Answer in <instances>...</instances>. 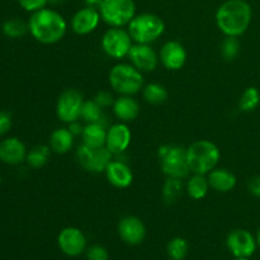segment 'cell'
<instances>
[{
  "label": "cell",
  "instance_id": "cell-18",
  "mask_svg": "<svg viewBox=\"0 0 260 260\" xmlns=\"http://www.w3.org/2000/svg\"><path fill=\"white\" fill-rule=\"evenodd\" d=\"M27 147L18 137H7L0 141V161L8 165H19L25 161Z\"/></svg>",
  "mask_w": 260,
  "mask_h": 260
},
{
  "label": "cell",
  "instance_id": "cell-39",
  "mask_svg": "<svg viewBox=\"0 0 260 260\" xmlns=\"http://www.w3.org/2000/svg\"><path fill=\"white\" fill-rule=\"evenodd\" d=\"M63 0H48V4H53V5H56V4H60V3H62Z\"/></svg>",
  "mask_w": 260,
  "mask_h": 260
},
{
  "label": "cell",
  "instance_id": "cell-31",
  "mask_svg": "<svg viewBox=\"0 0 260 260\" xmlns=\"http://www.w3.org/2000/svg\"><path fill=\"white\" fill-rule=\"evenodd\" d=\"M188 250H189L188 241L185 239L179 238V236L172 239L167 246L168 255L172 260H183L187 256Z\"/></svg>",
  "mask_w": 260,
  "mask_h": 260
},
{
  "label": "cell",
  "instance_id": "cell-24",
  "mask_svg": "<svg viewBox=\"0 0 260 260\" xmlns=\"http://www.w3.org/2000/svg\"><path fill=\"white\" fill-rule=\"evenodd\" d=\"M208 189H210V184H208L207 178L203 174H194L193 177H190L185 185L188 196L194 201L205 198L207 196Z\"/></svg>",
  "mask_w": 260,
  "mask_h": 260
},
{
  "label": "cell",
  "instance_id": "cell-10",
  "mask_svg": "<svg viewBox=\"0 0 260 260\" xmlns=\"http://www.w3.org/2000/svg\"><path fill=\"white\" fill-rule=\"evenodd\" d=\"M112 152L106 146L89 147L86 145H81L76 150V160L83 169L90 173H102L106 170L107 165L112 160Z\"/></svg>",
  "mask_w": 260,
  "mask_h": 260
},
{
  "label": "cell",
  "instance_id": "cell-41",
  "mask_svg": "<svg viewBox=\"0 0 260 260\" xmlns=\"http://www.w3.org/2000/svg\"><path fill=\"white\" fill-rule=\"evenodd\" d=\"M235 260H249V258H235Z\"/></svg>",
  "mask_w": 260,
  "mask_h": 260
},
{
  "label": "cell",
  "instance_id": "cell-34",
  "mask_svg": "<svg viewBox=\"0 0 260 260\" xmlns=\"http://www.w3.org/2000/svg\"><path fill=\"white\" fill-rule=\"evenodd\" d=\"M18 4L25 12L35 13L46 8V5L48 4V0H18Z\"/></svg>",
  "mask_w": 260,
  "mask_h": 260
},
{
  "label": "cell",
  "instance_id": "cell-29",
  "mask_svg": "<svg viewBox=\"0 0 260 260\" xmlns=\"http://www.w3.org/2000/svg\"><path fill=\"white\" fill-rule=\"evenodd\" d=\"M260 103V93L255 86H249L241 94L240 101H239V109L243 112H253Z\"/></svg>",
  "mask_w": 260,
  "mask_h": 260
},
{
  "label": "cell",
  "instance_id": "cell-5",
  "mask_svg": "<svg viewBox=\"0 0 260 260\" xmlns=\"http://www.w3.org/2000/svg\"><path fill=\"white\" fill-rule=\"evenodd\" d=\"M109 84L121 95H134L144 88V75L132 63H117L109 71Z\"/></svg>",
  "mask_w": 260,
  "mask_h": 260
},
{
  "label": "cell",
  "instance_id": "cell-11",
  "mask_svg": "<svg viewBox=\"0 0 260 260\" xmlns=\"http://www.w3.org/2000/svg\"><path fill=\"white\" fill-rule=\"evenodd\" d=\"M226 245L235 258H250L256 250V239L244 229L233 230L226 238Z\"/></svg>",
  "mask_w": 260,
  "mask_h": 260
},
{
  "label": "cell",
  "instance_id": "cell-8",
  "mask_svg": "<svg viewBox=\"0 0 260 260\" xmlns=\"http://www.w3.org/2000/svg\"><path fill=\"white\" fill-rule=\"evenodd\" d=\"M132 42L134 41L128 30L123 29V27H111L104 32L102 37V48L104 53L111 58L121 60L128 56Z\"/></svg>",
  "mask_w": 260,
  "mask_h": 260
},
{
  "label": "cell",
  "instance_id": "cell-26",
  "mask_svg": "<svg viewBox=\"0 0 260 260\" xmlns=\"http://www.w3.org/2000/svg\"><path fill=\"white\" fill-rule=\"evenodd\" d=\"M142 95L144 99L149 104H154V106H159L167 102L169 93H168L167 88L159 83H150L146 86L142 88Z\"/></svg>",
  "mask_w": 260,
  "mask_h": 260
},
{
  "label": "cell",
  "instance_id": "cell-12",
  "mask_svg": "<svg viewBox=\"0 0 260 260\" xmlns=\"http://www.w3.org/2000/svg\"><path fill=\"white\" fill-rule=\"evenodd\" d=\"M57 244L60 250L65 255L75 258L86 250V238L83 231L78 228H65L57 236Z\"/></svg>",
  "mask_w": 260,
  "mask_h": 260
},
{
  "label": "cell",
  "instance_id": "cell-37",
  "mask_svg": "<svg viewBox=\"0 0 260 260\" xmlns=\"http://www.w3.org/2000/svg\"><path fill=\"white\" fill-rule=\"evenodd\" d=\"M248 189L250 194H253L254 197L260 198V175H255V177H253L249 180Z\"/></svg>",
  "mask_w": 260,
  "mask_h": 260
},
{
  "label": "cell",
  "instance_id": "cell-1",
  "mask_svg": "<svg viewBox=\"0 0 260 260\" xmlns=\"http://www.w3.org/2000/svg\"><path fill=\"white\" fill-rule=\"evenodd\" d=\"M29 33L37 42L53 45L65 37L68 23L62 14L55 9L43 8L32 13L28 19Z\"/></svg>",
  "mask_w": 260,
  "mask_h": 260
},
{
  "label": "cell",
  "instance_id": "cell-7",
  "mask_svg": "<svg viewBox=\"0 0 260 260\" xmlns=\"http://www.w3.org/2000/svg\"><path fill=\"white\" fill-rule=\"evenodd\" d=\"M99 13L109 27H124L136 15L135 0H102Z\"/></svg>",
  "mask_w": 260,
  "mask_h": 260
},
{
  "label": "cell",
  "instance_id": "cell-40",
  "mask_svg": "<svg viewBox=\"0 0 260 260\" xmlns=\"http://www.w3.org/2000/svg\"><path fill=\"white\" fill-rule=\"evenodd\" d=\"M255 239H256V244H258V246H259V248H260V228H259L258 233H256V236H255Z\"/></svg>",
  "mask_w": 260,
  "mask_h": 260
},
{
  "label": "cell",
  "instance_id": "cell-17",
  "mask_svg": "<svg viewBox=\"0 0 260 260\" xmlns=\"http://www.w3.org/2000/svg\"><path fill=\"white\" fill-rule=\"evenodd\" d=\"M118 235L128 245H139L145 240L146 228L141 218L136 216H126L118 223Z\"/></svg>",
  "mask_w": 260,
  "mask_h": 260
},
{
  "label": "cell",
  "instance_id": "cell-36",
  "mask_svg": "<svg viewBox=\"0 0 260 260\" xmlns=\"http://www.w3.org/2000/svg\"><path fill=\"white\" fill-rule=\"evenodd\" d=\"M10 128H12V117L8 112L0 111V136L8 134Z\"/></svg>",
  "mask_w": 260,
  "mask_h": 260
},
{
  "label": "cell",
  "instance_id": "cell-35",
  "mask_svg": "<svg viewBox=\"0 0 260 260\" xmlns=\"http://www.w3.org/2000/svg\"><path fill=\"white\" fill-rule=\"evenodd\" d=\"M93 99L102 107V108H108V107L113 106L114 103L113 95H112L109 91H104V90L98 91Z\"/></svg>",
  "mask_w": 260,
  "mask_h": 260
},
{
  "label": "cell",
  "instance_id": "cell-4",
  "mask_svg": "<svg viewBox=\"0 0 260 260\" xmlns=\"http://www.w3.org/2000/svg\"><path fill=\"white\" fill-rule=\"evenodd\" d=\"M127 30L134 42L150 45L164 35L165 23L154 13H141L135 15L127 25Z\"/></svg>",
  "mask_w": 260,
  "mask_h": 260
},
{
  "label": "cell",
  "instance_id": "cell-38",
  "mask_svg": "<svg viewBox=\"0 0 260 260\" xmlns=\"http://www.w3.org/2000/svg\"><path fill=\"white\" fill-rule=\"evenodd\" d=\"M68 128L70 129V132L74 135V136H79V135L83 134L84 127L81 126L78 121H75V122H71V123H69Z\"/></svg>",
  "mask_w": 260,
  "mask_h": 260
},
{
  "label": "cell",
  "instance_id": "cell-9",
  "mask_svg": "<svg viewBox=\"0 0 260 260\" xmlns=\"http://www.w3.org/2000/svg\"><path fill=\"white\" fill-rule=\"evenodd\" d=\"M83 94L78 89H66L56 102V114L58 119L65 123H71L80 118L84 104Z\"/></svg>",
  "mask_w": 260,
  "mask_h": 260
},
{
  "label": "cell",
  "instance_id": "cell-25",
  "mask_svg": "<svg viewBox=\"0 0 260 260\" xmlns=\"http://www.w3.org/2000/svg\"><path fill=\"white\" fill-rule=\"evenodd\" d=\"M51 147L46 146V145H37V146L32 147L29 151L27 152V157L25 161L33 169H40V168L45 167L48 162L51 156Z\"/></svg>",
  "mask_w": 260,
  "mask_h": 260
},
{
  "label": "cell",
  "instance_id": "cell-20",
  "mask_svg": "<svg viewBox=\"0 0 260 260\" xmlns=\"http://www.w3.org/2000/svg\"><path fill=\"white\" fill-rule=\"evenodd\" d=\"M207 180L210 188L220 193L231 192L238 183L236 175L230 170L222 169V168H218V169L215 168L213 170H211L207 174Z\"/></svg>",
  "mask_w": 260,
  "mask_h": 260
},
{
  "label": "cell",
  "instance_id": "cell-30",
  "mask_svg": "<svg viewBox=\"0 0 260 260\" xmlns=\"http://www.w3.org/2000/svg\"><path fill=\"white\" fill-rule=\"evenodd\" d=\"M241 51V43L239 41V37H231V36H226L225 40L221 42L220 52L223 60L226 61H234L238 58Z\"/></svg>",
  "mask_w": 260,
  "mask_h": 260
},
{
  "label": "cell",
  "instance_id": "cell-15",
  "mask_svg": "<svg viewBox=\"0 0 260 260\" xmlns=\"http://www.w3.org/2000/svg\"><path fill=\"white\" fill-rule=\"evenodd\" d=\"M159 60L168 70L178 71L187 62V51L178 41H168L160 50Z\"/></svg>",
  "mask_w": 260,
  "mask_h": 260
},
{
  "label": "cell",
  "instance_id": "cell-19",
  "mask_svg": "<svg viewBox=\"0 0 260 260\" xmlns=\"http://www.w3.org/2000/svg\"><path fill=\"white\" fill-rule=\"evenodd\" d=\"M104 173L108 182L119 189L128 188L134 182V173L131 168L121 160H111Z\"/></svg>",
  "mask_w": 260,
  "mask_h": 260
},
{
  "label": "cell",
  "instance_id": "cell-3",
  "mask_svg": "<svg viewBox=\"0 0 260 260\" xmlns=\"http://www.w3.org/2000/svg\"><path fill=\"white\" fill-rule=\"evenodd\" d=\"M185 150L188 165L193 174H208L220 161V149L208 140H198Z\"/></svg>",
  "mask_w": 260,
  "mask_h": 260
},
{
  "label": "cell",
  "instance_id": "cell-23",
  "mask_svg": "<svg viewBox=\"0 0 260 260\" xmlns=\"http://www.w3.org/2000/svg\"><path fill=\"white\" fill-rule=\"evenodd\" d=\"M74 135L69 128H57L51 134L50 145L52 152L63 155L70 151L74 146Z\"/></svg>",
  "mask_w": 260,
  "mask_h": 260
},
{
  "label": "cell",
  "instance_id": "cell-22",
  "mask_svg": "<svg viewBox=\"0 0 260 260\" xmlns=\"http://www.w3.org/2000/svg\"><path fill=\"white\" fill-rule=\"evenodd\" d=\"M81 139H83V144L89 147H98L106 146L107 140V129L103 123L101 122H95V123H86L84 127L83 134H81Z\"/></svg>",
  "mask_w": 260,
  "mask_h": 260
},
{
  "label": "cell",
  "instance_id": "cell-2",
  "mask_svg": "<svg viewBox=\"0 0 260 260\" xmlns=\"http://www.w3.org/2000/svg\"><path fill=\"white\" fill-rule=\"evenodd\" d=\"M253 10L245 0H226L216 12V24L225 36L240 37L250 27Z\"/></svg>",
  "mask_w": 260,
  "mask_h": 260
},
{
  "label": "cell",
  "instance_id": "cell-13",
  "mask_svg": "<svg viewBox=\"0 0 260 260\" xmlns=\"http://www.w3.org/2000/svg\"><path fill=\"white\" fill-rule=\"evenodd\" d=\"M132 65L139 69L141 73L154 71L159 65V55L155 52L154 48L146 43H136L132 45L128 56Z\"/></svg>",
  "mask_w": 260,
  "mask_h": 260
},
{
  "label": "cell",
  "instance_id": "cell-32",
  "mask_svg": "<svg viewBox=\"0 0 260 260\" xmlns=\"http://www.w3.org/2000/svg\"><path fill=\"white\" fill-rule=\"evenodd\" d=\"M102 107L96 103L94 99L90 101H85L83 104V109H81L80 118L86 123H95V122H101L103 113H102ZM102 123V122H101Z\"/></svg>",
  "mask_w": 260,
  "mask_h": 260
},
{
  "label": "cell",
  "instance_id": "cell-14",
  "mask_svg": "<svg viewBox=\"0 0 260 260\" xmlns=\"http://www.w3.org/2000/svg\"><path fill=\"white\" fill-rule=\"evenodd\" d=\"M101 19L102 17L98 9L85 5L71 18V29L79 36L89 35L98 28Z\"/></svg>",
  "mask_w": 260,
  "mask_h": 260
},
{
  "label": "cell",
  "instance_id": "cell-33",
  "mask_svg": "<svg viewBox=\"0 0 260 260\" xmlns=\"http://www.w3.org/2000/svg\"><path fill=\"white\" fill-rule=\"evenodd\" d=\"M86 259L88 260H108L109 253L104 246L91 245L86 249Z\"/></svg>",
  "mask_w": 260,
  "mask_h": 260
},
{
  "label": "cell",
  "instance_id": "cell-28",
  "mask_svg": "<svg viewBox=\"0 0 260 260\" xmlns=\"http://www.w3.org/2000/svg\"><path fill=\"white\" fill-rule=\"evenodd\" d=\"M183 194V182L178 178H168L162 187V198L168 205L175 203Z\"/></svg>",
  "mask_w": 260,
  "mask_h": 260
},
{
  "label": "cell",
  "instance_id": "cell-27",
  "mask_svg": "<svg viewBox=\"0 0 260 260\" xmlns=\"http://www.w3.org/2000/svg\"><path fill=\"white\" fill-rule=\"evenodd\" d=\"M2 30L8 38H22L27 33H29L28 22H24L19 18H10L5 20L2 25Z\"/></svg>",
  "mask_w": 260,
  "mask_h": 260
},
{
  "label": "cell",
  "instance_id": "cell-16",
  "mask_svg": "<svg viewBox=\"0 0 260 260\" xmlns=\"http://www.w3.org/2000/svg\"><path fill=\"white\" fill-rule=\"evenodd\" d=\"M132 134L129 127L124 122L114 123L107 129L106 147L112 155H119L128 149L131 144Z\"/></svg>",
  "mask_w": 260,
  "mask_h": 260
},
{
  "label": "cell",
  "instance_id": "cell-21",
  "mask_svg": "<svg viewBox=\"0 0 260 260\" xmlns=\"http://www.w3.org/2000/svg\"><path fill=\"white\" fill-rule=\"evenodd\" d=\"M113 113L121 122L128 123L135 121L140 114V106L132 95H121L114 99Z\"/></svg>",
  "mask_w": 260,
  "mask_h": 260
},
{
  "label": "cell",
  "instance_id": "cell-42",
  "mask_svg": "<svg viewBox=\"0 0 260 260\" xmlns=\"http://www.w3.org/2000/svg\"><path fill=\"white\" fill-rule=\"evenodd\" d=\"M0 185H2V174H0Z\"/></svg>",
  "mask_w": 260,
  "mask_h": 260
},
{
  "label": "cell",
  "instance_id": "cell-6",
  "mask_svg": "<svg viewBox=\"0 0 260 260\" xmlns=\"http://www.w3.org/2000/svg\"><path fill=\"white\" fill-rule=\"evenodd\" d=\"M160 167L168 178H187L190 168L187 160V150L177 145H162L157 151Z\"/></svg>",
  "mask_w": 260,
  "mask_h": 260
}]
</instances>
